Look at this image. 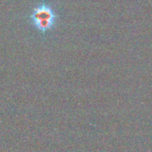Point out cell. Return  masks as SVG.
<instances>
[{
  "mask_svg": "<svg viewBox=\"0 0 152 152\" xmlns=\"http://www.w3.org/2000/svg\"><path fill=\"white\" fill-rule=\"evenodd\" d=\"M29 19L34 28L40 33L45 34L54 27L57 14L50 4L42 3L32 10Z\"/></svg>",
  "mask_w": 152,
  "mask_h": 152,
  "instance_id": "1",
  "label": "cell"
}]
</instances>
